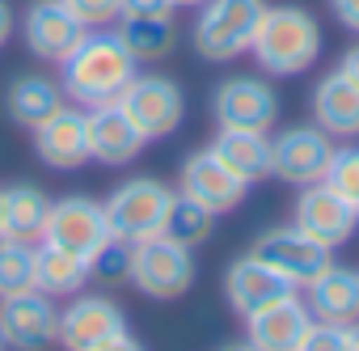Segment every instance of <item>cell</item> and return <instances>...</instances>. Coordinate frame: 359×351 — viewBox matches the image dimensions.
<instances>
[{
	"label": "cell",
	"instance_id": "cell-1",
	"mask_svg": "<svg viewBox=\"0 0 359 351\" xmlns=\"http://www.w3.org/2000/svg\"><path fill=\"white\" fill-rule=\"evenodd\" d=\"M60 68H64V77H60L64 93L85 110L118 102V93L140 72V64L131 60V51L123 47V39L114 30H89Z\"/></svg>",
	"mask_w": 359,
	"mask_h": 351
},
{
	"label": "cell",
	"instance_id": "cell-2",
	"mask_svg": "<svg viewBox=\"0 0 359 351\" xmlns=\"http://www.w3.org/2000/svg\"><path fill=\"white\" fill-rule=\"evenodd\" d=\"M250 55L258 60L262 72L271 77H300L317 64L321 55V26L309 9H296V5H279L262 13L258 30H254V43H250Z\"/></svg>",
	"mask_w": 359,
	"mask_h": 351
},
{
	"label": "cell",
	"instance_id": "cell-3",
	"mask_svg": "<svg viewBox=\"0 0 359 351\" xmlns=\"http://www.w3.org/2000/svg\"><path fill=\"white\" fill-rule=\"evenodd\" d=\"M266 0H203L195 22V51L208 64H229L250 51Z\"/></svg>",
	"mask_w": 359,
	"mask_h": 351
},
{
	"label": "cell",
	"instance_id": "cell-4",
	"mask_svg": "<svg viewBox=\"0 0 359 351\" xmlns=\"http://www.w3.org/2000/svg\"><path fill=\"white\" fill-rule=\"evenodd\" d=\"M195 254L191 246H177L169 237H148L131 250V275L127 284H135L148 300H177L187 296L195 284Z\"/></svg>",
	"mask_w": 359,
	"mask_h": 351
},
{
	"label": "cell",
	"instance_id": "cell-5",
	"mask_svg": "<svg viewBox=\"0 0 359 351\" xmlns=\"http://www.w3.org/2000/svg\"><path fill=\"white\" fill-rule=\"evenodd\" d=\"M169 199L173 191L156 178H127L123 187H114V195L102 204L106 208V229L110 237L118 241H148V237H161V225H165V212H169Z\"/></svg>",
	"mask_w": 359,
	"mask_h": 351
},
{
	"label": "cell",
	"instance_id": "cell-6",
	"mask_svg": "<svg viewBox=\"0 0 359 351\" xmlns=\"http://www.w3.org/2000/svg\"><path fill=\"white\" fill-rule=\"evenodd\" d=\"M127 123L144 135V140H165L169 131H177V123H182L187 114V98L182 89H177V81L169 77H131V85L118 93L114 102Z\"/></svg>",
	"mask_w": 359,
	"mask_h": 351
},
{
	"label": "cell",
	"instance_id": "cell-7",
	"mask_svg": "<svg viewBox=\"0 0 359 351\" xmlns=\"http://www.w3.org/2000/svg\"><path fill=\"white\" fill-rule=\"evenodd\" d=\"M0 338L13 351H51L60 343L55 296H47L39 288L0 296Z\"/></svg>",
	"mask_w": 359,
	"mask_h": 351
},
{
	"label": "cell",
	"instance_id": "cell-8",
	"mask_svg": "<svg viewBox=\"0 0 359 351\" xmlns=\"http://www.w3.org/2000/svg\"><path fill=\"white\" fill-rule=\"evenodd\" d=\"M330 157H334V140L313 123H300V127H287L271 140V173L292 187H309V183H321L325 169H330Z\"/></svg>",
	"mask_w": 359,
	"mask_h": 351
},
{
	"label": "cell",
	"instance_id": "cell-9",
	"mask_svg": "<svg viewBox=\"0 0 359 351\" xmlns=\"http://www.w3.org/2000/svg\"><path fill=\"white\" fill-rule=\"evenodd\" d=\"M212 114L220 127L237 131H271L279 119V98L258 77H224L212 93Z\"/></svg>",
	"mask_w": 359,
	"mask_h": 351
},
{
	"label": "cell",
	"instance_id": "cell-10",
	"mask_svg": "<svg viewBox=\"0 0 359 351\" xmlns=\"http://www.w3.org/2000/svg\"><path fill=\"white\" fill-rule=\"evenodd\" d=\"M106 237H110V229H106V208L102 204H93L85 195H68V199L47 208V225H43L47 246H60L76 258H89Z\"/></svg>",
	"mask_w": 359,
	"mask_h": 351
},
{
	"label": "cell",
	"instance_id": "cell-11",
	"mask_svg": "<svg viewBox=\"0 0 359 351\" xmlns=\"http://www.w3.org/2000/svg\"><path fill=\"white\" fill-rule=\"evenodd\" d=\"M250 254H258L262 263H271V267H275L279 275H287L296 288H304L309 279H317V275L330 267V246L313 241V237H309L304 229H296V225H279V229L262 233Z\"/></svg>",
	"mask_w": 359,
	"mask_h": 351
},
{
	"label": "cell",
	"instance_id": "cell-12",
	"mask_svg": "<svg viewBox=\"0 0 359 351\" xmlns=\"http://www.w3.org/2000/svg\"><path fill=\"white\" fill-rule=\"evenodd\" d=\"M296 229H304L313 241H321V246H342V241H351L355 237V229H359V216H355V208L334 191V187H325V183H309V187H300V199H296V220H292Z\"/></svg>",
	"mask_w": 359,
	"mask_h": 351
},
{
	"label": "cell",
	"instance_id": "cell-13",
	"mask_svg": "<svg viewBox=\"0 0 359 351\" xmlns=\"http://www.w3.org/2000/svg\"><path fill=\"white\" fill-rule=\"evenodd\" d=\"M127 334V317L106 296H76L60 309V347L64 351H97L102 343Z\"/></svg>",
	"mask_w": 359,
	"mask_h": 351
},
{
	"label": "cell",
	"instance_id": "cell-14",
	"mask_svg": "<svg viewBox=\"0 0 359 351\" xmlns=\"http://www.w3.org/2000/svg\"><path fill=\"white\" fill-rule=\"evenodd\" d=\"M85 34L89 30L60 5V0H34L26 9V22H22V39L30 47V55H39L43 64H64Z\"/></svg>",
	"mask_w": 359,
	"mask_h": 351
},
{
	"label": "cell",
	"instance_id": "cell-15",
	"mask_svg": "<svg viewBox=\"0 0 359 351\" xmlns=\"http://www.w3.org/2000/svg\"><path fill=\"white\" fill-rule=\"evenodd\" d=\"M177 183H182V195L199 199V204L212 208L216 216H220V212H233V208L245 199V191H250V183L241 178V173H233L212 148L187 157L182 173H177Z\"/></svg>",
	"mask_w": 359,
	"mask_h": 351
},
{
	"label": "cell",
	"instance_id": "cell-16",
	"mask_svg": "<svg viewBox=\"0 0 359 351\" xmlns=\"http://www.w3.org/2000/svg\"><path fill=\"white\" fill-rule=\"evenodd\" d=\"M292 292H296V284L287 275H279L271 263H262L258 254L237 258L224 275V296H229L233 313H241V317H250V313H258V309H266Z\"/></svg>",
	"mask_w": 359,
	"mask_h": 351
},
{
	"label": "cell",
	"instance_id": "cell-17",
	"mask_svg": "<svg viewBox=\"0 0 359 351\" xmlns=\"http://www.w3.org/2000/svg\"><path fill=\"white\" fill-rule=\"evenodd\" d=\"M34 157L47 169H81L89 161V135H85V114L72 110L68 102L34 127Z\"/></svg>",
	"mask_w": 359,
	"mask_h": 351
},
{
	"label": "cell",
	"instance_id": "cell-18",
	"mask_svg": "<svg viewBox=\"0 0 359 351\" xmlns=\"http://www.w3.org/2000/svg\"><path fill=\"white\" fill-rule=\"evenodd\" d=\"M85 135H89V161H97V165H110V169H118V165H131L140 152H144V135L127 123V114L110 102V106H93L89 114H85Z\"/></svg>",
	"mask_w": 359,
	"mask_h": 351
},
{
	"label": "cell",
	"instance_id": "cell-19",
	"mask_svg": "<svg viewBox=\"0 0 359 351\" xmlns=\"http://www.w3.org/2000/svg\"><path fill=\"white\" fill-rule=\"evenodd\" d=\"M309 326H313V313H309V305L292 292V296H283V300H275V305L250 313V317H245V338H250L258 351H296Z\"/></svg>",
	"mask_w": 359,
	"mask_h": 351
},
{
	"label": "cell",
	"instance_id": "cell-20",
	"mask_svg": "<svg viewBox=\"0 0 359 351\" xmlns=\"http://www.w3.org/2000/svg\"><path fill=\"white\" fill-rule=\"evenodd\" d=\"M313 119L330 140H359V85L346 72H330L313 89Z\"/></svg>",
	"mask_w": 359,
	"mask_h": 351
},
{
	"label": "cell",
	"instance_id": "cell-21",
	"mask_svg": "<svg viewBox=\"0 0 359 351\" xmlns=\"http://www.w3.org/2000/svg\"><path fill=\"white\" fill-rule=\"evenodd\" d=\"M309 288V313L313 322H330V326H351L359 317V271L351 267H325L317 279L304 284Z\"/></svg>",
	"mask_w": 359,
	"mask_h": 351
},
{
	"label": "cell",
	"instance_id": "cell-22",
	"mask_svg": "<svg viewBox=\"0 0 359 351\" xmlns=\"http://www.w3.org/2000/svg\"><path fill=\"white\" fill-rule=\"evenodd\" d=\"M51 199L39 187H9L0 199V237L18 246H39Z\"/></svg>",
	"mask_w": 359,
	"mask_h": 351
},
{
	"label": "cell",
	"instance_id": "cell-23",
	"mask_svg": "<svg viewBox=\"0 0 359 351\" xmlns=\"http://www.w3.org/2000/svg\"><path fill=\"white\" fill-rule=\"evenodd\" d=\"M64 102H68L64 85L43 77V72H26V77H18L9 85V119L18 127H26V131H34L43 119H51Z\"/></svg>",
	"mask_w": 359,
	"mask_h": 351
},
{
	"label": "cell",
	"instance_id": "cell-24",
	"mask_svg": "<svg viewBox=\"0 0 359 351\" xmlns=\"http://www.w3.org/2000/svg\"><path fill=\"white\" fill-rule=\"evenodd\" d=\"M212 152L241 173L245 183H258L271 173V135L266 131H237V127H220V135L212 140Z\"/></svg>",
	"mask_w": 359,
	"mask_h": 351
},
{
	"label": "cell",
	"instance_id": "cell-25",
	"mask_svg": "<svg viewBox=\"0 0 359 351\" xmlns=\"http://www.w3.org/2000/svg\"><path fill=\"white\" fill-rule=\"evenodd\" d=\"M89 284V263L60 250V246H47L39 241L34 246V288L47 292V296H76L81 288Z\"/></svg>",
	"mask_w": 359,
	"mask_h": 351
},
{
	"label": "cell",
	"instance_id": "cell-26",
	"mask_svg": "<svg viewBox=\"0 0 359 351\" xmlns=\"http://www.w3.org/2000/svg\"><path fill=\"white\" fill-rule=\"evenodd\" d=\"M114 34L123 39V47L131 51L135 64L165 60V55L173 51V39H177L169 13H165V18H118V30H114Z\"/></svg>",
	"mask_w": 359,
	"mask_h": 351
},
{
	"label": "cell",
	"instance_id": "cell-27",
	"mask_svg": "<svg viewBox=\"0 0 359 351\" xmlns=\"http://www.w3.org/2000/svg\"><path fill=\"white\" fill-rule=\"evenodd\" d=\"M212 225H216V212H212V208H203L199 199H191V195L177 191V195L169 199L161 237H169V241H177V246H191V250H195L199 241L212 237Z\"/></svg>",
	"mask_w": 359,
	"mask_h": 351
},
{
	"label": "cell",
	"instance_id": "cell-28",
	"mask_svg": "<svg viewBox=\"0 0 359 351\" xmlns=\"http://www.w3.org/2000/svg\"><path fill=\"white\" fill-rule=\"evenodd\" d=\"M34 288V246L0 241V296Z\"/></svg>",
	"mask_w": 359,
	"mask_h": 351
},
{
	"label": "cell",
	"instance_id": "cell-29",
	"mask_svg": "<svg viewBox=\"0 0 359 351\" xmlns=\"http://www.w3.org/2000/svg\"><path fill=\"white\" fill-rule=\"evenodd\" d=\"M131 241H118V237H106L85 263H89V279H102V284H123L131 275Z\"/></svg>",
	"mask_w": 359,
	"mask_h": 351
},
{
	"label": "cell",
	"instance_id": "cell-30",
	"mask_svg": "<svg viewBox=\"0 0 359 351\" xmlns=\"http://www.w3.org/2000/svg\"><path fill=\"white\" fill-rule=\"evenodd\" d=\"M321 183L334 187V191L355 208V216H359V144H351V148H334L330 169H325V178H321Z\"/></svg>",
	"mask_w": 359,
	"mask_h": 351
},
{
	"label": "cell",
	"instance_id": "cell-31",
	"mask_svg": "<svg viewBox=\"0 0 359 351\" xmlns=\"http://www.w3.org/2000/svg\"><path fill=\"white\" fill-rule=\"evenodd\" d=\"M60 5L85 26V30H93V26H106V22H114L118 18V0H60Z\"/></svg>",
	"mask_w": 359,
	"mask_h": 351
},
{
	"label": "cell",
	"instance_id": "cell-32",
	"mask_svg": "<svg viewBox=\"0 0 359 351\" xmlns=\"http://www.w3.org/2000/svg\"><path fill=\"white\" fill-rule=\"evenodd\" d=\"M296 351H346V330L330 326V322H313Z\"/></svg>",
	"mask_w": 359,
	"mask_h": 351
},
{
	"label": "cell",
	"instance_id": "cell-33",
	"mask_svg": "<svg viewBox=\"0 0 359 351\" xmlns=\"http://www.w3.org/2000/svg\"><path fill=\"white\" fill-rule=\"evenodd\" d=\"M165 13H169V0H118V18H165Z\"/></svg>",
	"mask_w": 359,
	"mask_h": 351
},
{
	"label": "cell",
	"instance_id": "cell-34",
	"mask_svg": "<svg viewBox=\"0 0 359 351\" xmlns=\"http://www.w3.org/2000/svg\"><path fill=\"white\" fill-rule=\"evenodd\" d=\"M330 13L338 18V26H346L351 34H359V0H330Z\"/></svg>",
	"mask_w": 359,
	"mask_h": 351
},
{
	"label": "cell",
	"instance_id": "cell-35",
	"mask_svg": "<svg viewBox=\"0 0 359 351\" xmlns=\"http://www.w3.org/2000/svg\"><path fill=\"white\" fill-rule=\"evenodd\" d=\"M97 351H148L140 338H131V334H118V338H110V343H102Z\"/></svg>",
	"mask_w": 359,
	"mask_h": 351
},
{
	"label": "cell",
	"instance_id": "cell-36",
	"mask_svg": "<svg viewBox=\"0 0 359 351\" xmlns=\"http://www.w3.org/2000/svg\"><path fill=\"white\" fill-rule=\"evenodd\" d=\"M338 72H346L355 85H359V47H351L346 55H342V64H338Z\"/></svg>",
	"mask_w": 359,
	"mask_h": 351
},
{
	"label": "cell",
	"instance_id": "cell-37",
	"mask_svg": "<svg viewBox=\"0 0 359 351\" xmlns=\"http://www.w3.org/2000/svg\"><path fill=\"white\" fill-rule=\"evenodd\" d=\"M9 34H13V13H9V5L0 0V47L9 43Z\"/></svg>",
	"mask_w": 359,
	"mask_h": 351
},
{
	"label": "cell",
	"instance_id": "cell-38",
	"mask_svg": "<svg viewBox=\"0 0 359 351\" xmlns=\"http://www.w3.org/2000/svg\"><path fill=\"white\" fill-rule=\"evenodd\" d=\"M342 330H346V351H359V317L351 326H342Z\"/></svg>",
	"mask_w": 359,
	"mask_h": 351
},
{
	"label": "cell",
	"instance_id": "cell-39",
	"mask_svg": "<svg viewBox=\"0 0 359 351\" xmlns=\"http://www.w3.org/2000/svg\"><path fill=\"white\" fill-rule=\"evenodd\" d=\"M203 0H169V9H199Z\"/></svg>",
	"mask_w": 359,
	"mask_h": 351
},
{
	"label": "cell",
	"instance_id": "cell-40",
	"mask_svg": "<svg viewBox=\"0 0 359 351\" xmlns=\"http://www.w3.org/2000/svg\"><path fill=\"white\" fill-rule=\"evenodd\" d=\"M224 351H258V347H254V343L245 338V343H233V347H224Z\"/></svg>",
	"mask_w": 359,
	"mask_h": 351
},
{
	"label": "cell",
	"instance_id": "cell-41",
	"mask_svg": "<svg viewBox=\"0 0 359 351\" xmlns=\"http://www.w3.org/2000/svg\"><path fill=\"white\" fill-rule=\"evenodd\" d=\"M0 351H5V338H0Z\"/></svg>",
	"mask_w": 359,
	"mask_h": 351
},
{
	"label": "cell",
	"instance_id": "cell-42",
	"mask_svg": "<svg viewBox=\"0 0 359 351\" xmlns=\"http://www.w3.org/2000/svg\"><path fill=\"white\" fill-rule=\"evenodd\" d=\"M0 199H5V191H0Z\"/></svg>",
	"mask_w": 359,
	"mask_h": 351
}]
</instances>
